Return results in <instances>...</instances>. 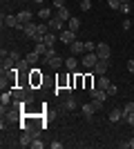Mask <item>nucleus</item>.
Returning a JSON list of instances; mask_svg holds the SVG:
<instances>
[{"mask_svg": "<svg viewBox=\"0 0 134 149\" xmlns=\"http://www.w3.org/2000/svg\"><path fill=\"white\" fill-rule=\"evenodd\" d=\"M89 93H92V102H94L98 109L103 107V102L107 100V91L105 89H98V87H94V89H89Z\"/></svg>", "mask_w": 134, "mask_h": 149, "instance_id": "nucleus-1", "label": "nucleus"}, {"mask_svg": "<svg viewBox=\"0 0 134 149\" xmlns=\"http://www.w3.org/2000/svg\"><path fill=\"white\" fill-rule=\"evenodd\" d=\"M98 60H101V58H98V54H96V51H87V54L81 58V65H83V67H87V69H94V65H96Z\"/></svg>", "mask_w": 134, "mask_h": 149, "instance_id": "nucleus-2", "label": "nucleus"}, {"mask_svg": "<svg viewBox=\"0 0 134 149\" xmlns=\"http://www.w3.org/2000/svg\"><path fill=\"white\" fill-rule=\"evenodd\" d=\"M96 54H98V58H101V60H109L112 49H109L107 42H98V45H96Z\"/></svg>", "mask_w": 134, "mask_h": 149, "instance_id": "nucleus-3", "label": "nucleus"}, {"mask_svg": "<svg viewBox=\"0 0 134 149\" xmlns=\"http://www.w3.org/2000/svg\"><path fill=\"white\" fill-rule=\"evenodd\" d=\"M58 38H60V42L72 45L74 40H76V31H72V29H63L60 33H58Z\"/></svg>", "mask_w": 134, "mask_h": 149, "instance_id": "nucleus-4", "label": "nucleus"}, {"mask_svg": "<svg viewBox=\"0 0 134 149\" xmlns=\"http://www.w3.org/2000/svg\"><path fill=\"white\" fill-rule=\"evenodd\" d=\"M45 65L51 69H60V65H65V60L60 56H45Z\"/></svg>", "mask_w": 134, "mask_h": 149, "instance_id": "nucleus-5", "label": "nucleus"}, {"mask_svg": "<svg viewBox=\"0 0 134 149\" xmlns=\"http://www.w3.org/2000/svg\"><path fill=\"white\" fill-rule=\"evenodd\" d=\"M38 85H43L40 69H32V71H29V87H38Z\"/></svg>", "mask_w": 134, "mask_h": 149, "instance_id": "nucleus-6", "label": "nucleus"}, {"mask_svg": "<svg viewBox=\"0 0 134 149\" xmlns=\"http://www.w3.org/2000/svg\"><path fill=\"white\" fill-rule=\"evenodd\" d=\"M63 22H65V20H60L58 16H54V18H49V20H47L49 29H51V31H58V33H60V31L65 29V27H63Z\"/></svg>", "mask_w": 134, "mask_h": 149, "instance_id": "nucleus-7", "label": "nucleus"}, {"mask_svg": "<svg viewBox=\"0 0 134 149\" xmlns=\"http://www.w3.org/2000/svg\"><path fill=\"white\" fill-rule=\"evenodd\" d=\"M2 25H5V27H13V29H18L20 20H18V16H11V13H7V16H2Z\"/></svg>", "mask_w": 134, "mask_h": 149, "instance_id": "nucleus-8", "label": "nucleus"}, {"mask_svg": "<svg viewBox=\"0 0 134 149\" xmlns=\"http://www.w3.org/2000/svg\"><path fill=\"white\" fill-rule=\"evenodd\" d=\"M5 116H7V120H20L22 118V109H20L18 105H13V109H9Z\"/></svg>", "mask_w": 134, "mask_h": 149, "instance_id": "nucleus-9", "label": "nucleus"}, {"mask_svg": "<svg viewBox=\"0 0 134 149\" xmlns=\"http://www.w3.org/2000/svg\"><path fill=\"white\" fill-rule=\"evenodd\" d=\"M16 16H18V20L22 22V25H27V22H32V18H34V13L29 11V9H20V11L16 13Z\"/></svg>", "mask_w": 134, "mask_h": 149, "instance_id": "nucleus-10", "label": "nucleus"}, {"mask_svg": "<svg viewBox=\"0 0 134 149\" xmlns=\"http://www.w3.org/2000/svg\"><path fill=\"white\" fill-rule=\"evenodd\" d=\"M36 31H38V25H36V22H27L25 29H22V33H25V38H34Z\"/></svg>", "mask_w": 134, "mask_h": 149, "instance_id": "nucleus-11", "label": "nucleus"}, {"mask_svg": "<svg viewBox=\"0 0 134 149\" xmlns=\"http://www.w3.org/2000/svg\"><path fill=\"white\" fill-rule=\"evenodd\" d=\"M107 67H109V60H98L94 65V71L98 76H105V71H107Z\"/></svg>", "mask_w": 134, "mask_h": 149, "instance_id": "nucleus-12", "label": "nucleus"}, {"mask_svg": "<svg viewBox=\"0 0 134 149\" xmlns=\"http://www.w3.org/2000/svg\"><path fill=\"white\" fill-rule=\"evenodd\" d=\"M69 51H72V54H85V42H81V40H74V42L69 45Z\"/></svg>", "mask_w": 134, "mask_h": 149, "instance_id": "nucleus-13", "label": "nucleus"}, {"mask_svg": "<svg viewBox=\"0 0 134 149\" xmlns=\"http://www.w3.org/2000/svg\"><path fill=\"white\" fill-rule=\"evenodd\" d=\"M32 140H34L32 134H29V131H22V136H20V145H22V147H32Z\"/></svg>", "mask_w": 134, "mask_h": 149, "instance_id": "nucleus-14", "label": "nucleus"}, {"mask_svg": "<svg viewBox=\"0 0 134 149\" xmlns=\"http://www.w3.org/2000/svg\"><path fill=\"white\" fill-rule=\"evenodd\" d=\"M123 118V109H119V107H114L112 111H109V123H116V120Z\"/></svg>", "mask_w": 134, "mask_h": 149, "instance_id": "nucleus-15", "label": "nucleus"}, {"mask_svg": "<svg viewBox=\"0 0 134 149\" xmlns=\"http://www.w3.org/2000/svg\"><path fill=\"white\" fill-rule=\"evenodd\" d=\"M34 51H36L38 56H47V54H49V47H47V45H45V42H36V47H34Z\"/></svg>", "mask_w": 134, "mask_h": 149, "instance_id": "nucleus-16", "label": "nucleus"}, {"mask_svg": "<svg viewBox=\"0 0 134 149\" xmlns=\"http://www.w3.org/2000/svg\"><path fill=\"white\" fill-rule=\"evenodd\" d=\"M16 67H18V71H32V65H29V60H27V58H20L18 62H16Z\"/></svg>", "mask_w": 134, "mask_h": 149, "instance_id": "nucleus-17", "label": "nucleus"}, {"mask_svg": "<svg viewBox=\"0 0 134 149\" xmlns=\"http://www.w3.org/2000/svg\"><path fill=\"white\" fill-rule=\"evenodd\" d=\"M65 67L69 69V71H74V69L78 67V60H76V56H69V58H65Z\"/></svg>", "mask_w": 134, "mask_h": 149, "instance_id": "nucleus-18", "label": "nucleus"}, {"mask_svg": "<svg viewBox=\"0 0 134 149\" xmlns=\"http://www.w3.org/2000/svg\"><path fill=\"white\" fill-rule=\"evenodd\" d=\"M109 85H112V82L107 80V76H98V82H96V87H98V89H105V91H107Z\"/></svg>", "mask_w": 134, "mask_h": 149, "instance_id": "nucleus-19", "label": "nucleus"}, {"mask_svg": "<svg viewBox=\"0 0 134 149\" xmlns=\"http://www.w3.org/2000/svg\"><path fill=\"white\" fill-rule=\"evenodd\" d=\"M56 16L60 20H69L72 16H69V9H67V7H60V9H56Z\"/></svg>", "mask_w": 134, "mask_h": 149, "instance_id": "nucleus-20", "label": "nucleus"}, {"mask_svg": "<svg viewBox=\"0 0 134 149\" xmlns=\"http://www.w3.org/2000/svg\"><path fill=\"white\" fill-rule=\"evenodd\" d=\"M38 18H43L45 22H47V20L51 18V9H49V7H40V11H38Z\"/></svg>", "mask_w": 134, "mask_h": 149, "instance_id": "nucleus-21", "label": "nucleus"}, {"mask_svg": "<svg viewBox=\"0 0 134 149\" xmlns=\"http://www.w3.org/2000/svg\"><path fill=\"white\" fill-rule=\"evenodd\" d=\"M96 109H98V107H96L94 102H87V105H83V113L87 116V118H89V116H92V113L96 111Z\"/></svg>", "mask_w": 134, "mask_h": 149, "instance_id": "nucleus-22", "label": "nucleus"}, {"mask_svg": "<svg viewBox=\"0 0 134 149\" xmlns=\"http://www.w3.org/2000/svg\"><path fill=\"white\" fill-rule=\"evenodd\" d=\"M56 31H49V33H47V36H45V45H47V47H54V42H56Z\"/></svg>", "mask_w": 134, "mask_h": 149, "instance_id": "nucleus-23", "label": "nucleus"}, {"mask_svg": "<svg viewBox=\"0 0 134 149\" xmlns=\"http://www.w3.org/2000/svg\"><path fill=\"white\" fill-rule=\"evenodd\" d=\"M67 29L78 31V29H81V20H78V18H69V27H67Z\"/></svg>", "mask_w": 134, "mask_h": 149, "instance_id": "nucleus-24", "label": "nucleus"}, {"mask_svg": "<svg viewBox=\"0 0 134 149\" xmlns=\"http://www.w3.org/2000/svg\"><path fill=\"white\" fill-rule=\"evenodd\" d=\"M65 109H69V111H72V109H76V100H74V98H72V96H67V100H65Z\"/></svg>", "mask_w": 134, "mask_h": 149, "instance_id": "nucleus-25", "label": "nucleus"}, {"mask_svg": "<svg viewBox=\"0 0 134 149\" xmlns=\"http://www.w3.org/2000/svg\"><path fill=\"white\" fill-rule=\"evenodd\" d=\"M25 58H27V60H29V65H36V62H38V58H40V56H38V54H36V51H29V54H27Z\"/></svg>", "mask_w": 134, "mask_h": 149, "instance_id": "nucleus-26", "label": "nucleus"}, {"mask_svg": "<svg viewBox=\"0 0 134 149\" xmlns=\"http://www.w3.org/2000/svg\"><path fill=\"white\" fill-rule=\"evenodd\" d=\"M107 5H109V9L119 11V9H121V5H123V0H107Z\"/></svg>", "mask_w": 134, "mask_h": 149, "instance_id": "nucleus-27", "label": "nucleus"}, {"mask_svg": "<svg viewBox=\"0 0 134 149\" xmlns=\"http://www.w3.org/2000/svg\"><path fill=\"white\" fill-rule=\"evenodd\" d=\"M43 147H45V143L40 140V136H36V138L32 140V149H43Z\"/></svg>", "mask_w": 134, "mask_h": 149, "instance_id": "nucleus-28", "label": "nucleus"}, {"mask_svg": "<svg viewBox=\"0 0 134 149\" xmlns=\"http://www.w3.org/2000/svg\"><path fill=\"white\" fill-rule=\"evenodd\" d=\"M132 111H134V102H128V105L123 107V118H125V116H130Z\"/></svg>", "mask_w": 134, "mask_h": 149, "instance_id": "nucleus-29", "label": "nucleus"}, {"mask_svg": "<svg viewBox=\"0 0 134 149\" xmlns=\"http://www.w3.org/2000/svg\"><path fill=\"white\" fill-rule=\"evenodd\" d=\"M92 9V0H81V11H89Z\"/></svg>", "mask_w": 134, "mask_h": 149, "instance_id": "nucleus-30", "label": "nucleus"}, {"mask_svg": "<svg viewBox=\"0 0 134 149\" xmlns=\"http://www.w3.org/2000/svg\"><path fill=\"white\" fill-rule=\"evenodd\" d=\"M116 93H119V87H116V85H109L107 87V96H116Z\"/></svg>", "mask_w": 134, "mask_h": 149, "instance_id": "nucleus-31", "label": "nucleus"}, {"mask_svg": "<svg viewBox=\"0 0 134 149\" xmlns=\"http://www.w3.org/2000/svg\"><path fill=\"white\" fill-rule=\"evenodd\" d=\"M87 51H96V47H94V42H85V54H87Z\"/></svg>", "mask_w": 134, "mask_h": 149, "instance_id": "nucleus-32", "label": "nucleus"}, {"mask_svg": "<svg viewBox=\"0 0 134 149\" xmlns=\"http://www.w3.org/2000/svg\"><path fill=\"white\" fill-rule=\"evenodd\" d=\"M119 11H121V13H130V2H123Z\"/></svg>", "mask_w": 134, "mask_h": 149, "instance_id": "nucleus-33", "label": "nucleus"}, {"mask_svg": "<svg viewBox=\"0 0 134 149\" xmlns=\"http://www.w3.org/2000/svg\"><path fill=\"white\" fill-rule=\"evenodd\" d=\"M123 149H134V138H130L128 143H123Z\"/></svg>", "mask_w": 134, "mask_h": 149, "instance_id": "nucleus-34", "label": "nucleus"}, {"mask_svg": "<svg viewBox=\"0 0 134 149\" xmlns=\"http://www.w3.org/2000/svg\"><path fill=\"white\" fill-rule=\"evenodd\" d=\"M125 120H128V125H130V127H134V111L130 113V116H125Z\"/></svg>", "mask_w": 134, "mask_h": 149, "instance_id": "nucleus-35", "label": "nucleus"}, {"mask_svg": "<svg viewBox=\"0 0 134 149\" xmlns=\"http://www.w3.org/2000/svg\"><path fill=\"white\" fill-rule=\"evenodd\" d=\"M51 2H54V7H56V9H60V7H65V0H51Z\"/></svg>", "mask_w": 134, "mask_h": 149, "instance_id": "nucleus-36", "label": "nucleus"}, {"mask_svg": "<svg viewBox=\"0 0 134 149\" xmlns=\"http://www.w3.org/2000/svg\"><path fill=\"white\" fill-rule=\"evenodd\" d=\"M51 149H63V143H58V140H54V143H51Z\"/></svg>", "mask_w": 134, "mask_h": 149, "instance_id": "nucleus-37", "label": "nucleus"}, {"mask_svg": "<svg viewBox=\"0 0 134 149\" xmlns=\"http://www.w3.org/2000/svg\"><path fill=\"white\" fill-rule=\"evenodd\" d=\"M128 71H134V60H128Z\"/></svg>", "mask_w": 134, "mask_h": 149, "instance_id": "nucleus-38", "label": "nucleus"}, {"mask_svg": "<svg viewBox=\"0 0 134 149\" xmlns=\"http://www.w3.org/2000/svg\"><path fill=\"white\" fill-rule=\"evenodd\" d=\"M32 2H36V5H40V7H43V2H45V0H32Z\"/></svg>", "mask_w": 134, "mask_h": 149, "instance_id": "nucleus-39", "label": "nucleus"}, {"mask_svg": "<svg viewBox=\"0 0 134 149\" xmlns=\"http://www.w3.org/2000/svg\"><path fill=\"white\" fill-rule=\"evenodd\" d=\"M123 2H130V0H123Z\"/></svg>", "mask_w": 134, "mask_h": 149, "instance_id": "nucleus-40", "label": "nucleus"}]
</instances>
